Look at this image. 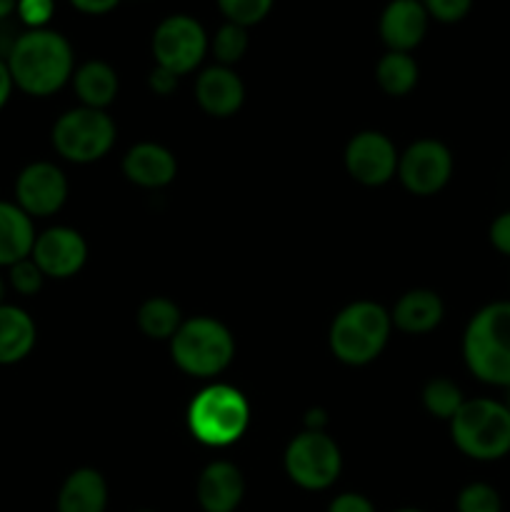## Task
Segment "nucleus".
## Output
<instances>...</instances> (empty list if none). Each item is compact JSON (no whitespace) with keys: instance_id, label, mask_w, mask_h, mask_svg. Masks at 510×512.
Wrapping results in <instances>:
<instances>
[{"instance_id":"1","label":"nucleus","mask_w":510,"mask_h":512,"mask_svg":"<svg viewBox=\"0 0 510 512\" xmlns=\"http://www.w3.org/2000/svg\"><path fill=\"white\" fill-rule=\"evenodd\" d=\"M10 75L15 88L33 98H48L73 80V48L60 33L50 28L25 30L13 40L8 50Z\"/></svg>"},{"instance_id":"2","label":"nucleus","mask_w":510,"mask_h":512,"mask_svg":"<svg viewBox=\"0 0 510 512\" xmlns=\"http://www.w3.org/2000/svg\"><path fill=\"white\" fill-rule=\"evenodd\" d=\"M465 368L480 383L510 388V300L483 305L463 333Z\"/></svg>"},{"instance_id":"3","label":"nucleus","mask_w":510,"mask_h":512,"mask_svg":"<svg viewBox=\"0 0 510 512\" xmlns=\"http://www.w3.org/2000/svg\"><path fill=\"white\" fill-rule=\"evenodd\" d=\"M390 330H393V320L383 305L373 300H355L345 305L330 323V353L343 365L363 368L383 353Z\"/></svg>"},{"instance_id":"4","label":"nucleus","mask_w":510,"mask_h":512,"mask_svg":"<svg viewBox=\"0 0 510 512\" xmlns=\"http://www.w3.org/2000/svg\"><path fill=\"white\" fill-rule=\"evenodd\" d=\"M453 445L470 460L495 463L510 455V410L503 400L473 398L450 420Z\"/></svg>"},{"instance_id":"5","label":"nucleus","mask_w":510,"mask_h":512,"mask_svg":"<svg viewBox=\"0 0 510 512\" xmlns=\"http://www.w3.org/2000/svg\"><path fill=\"white\" fill-rule=\"evenodd\" d=\"M248 425L250 405L233 385H208L188 405L190 433L208 448H228L238 443Z\"/></svg>"},{"instance_id":"6","label":"nucleus","mask_w":510,"mask_h":512,"mask_svg":"<svg viewBox=\"0 0 510 512\" xmlns=\"http://www.w3.org/2000/svg\"><path fill=\"white\" fill-rule=\"evenodd\" d=\"M173 363L193 378H215L235 358L233 333L220 320L198 315L183 320L178 333L170 338Z\"/></svg>"},{"instance_id":"7","label":"nucleus","mask_w":510,"mask_h":512,"mask_svg":"<svg viewBox=\"0 0 510 512\" xmlns=\"http://www.w3.org/2000/svg\"><path fill=\"white\" fill-rule=\"evenodd\" d=\"M50 140L60 158L75 165H88L110 153L115 143V123L108 110L78 105L55 120Z\"/></svg>"},{"instance_id":"8","label":"nucleus","mask_w":510,"mask_h":512,"mask_svg":"<svg viewBox=\"0 0 510 512\" xmlns=\"http://www.w3.org/2000/svg\"><path fill=\"white\" fill-rule=\"evenodd\" d=\"M283 468L290 483L308 493H323L343 473V453L325 430H303L288 443Z\"/></svg>"},{"instance_id":"9","label":"nucleus","mask_w":510,"mask_h":512,"mask_svg":"<svg viewBox=\"0 0 510 512\" xmlns=\"http://www.w3.org/2000/svg\"><path fill=\"white\" fill-rule=\"evenodd\" d=\"M150 48H153L155 65L180 78V75L193 73L203 63L210 40L203 25L190 15H168L155 28Z\"/></svg>"},{"instance_id":"10","label":"nucleus","mask_w":510,"mask_h":512,"mask_svg":"<svg viewBox=\"0 0 510 512\" xmlns=\"http://www.w3.org/2000/svg\"><path fill=\"white\" fill-rule=\"evenodd\" d=\"M395 175L408 193L428 198L440 193L453 178V153L435 138L415 140L400 153Z\"/></svg>"},{"instance_id":"11","label":"nucleus","mask_w":510,"mask_h":512,"mask_svg":"<svg viewBox=\"0 0 510 512\" xmlns=\"http://www.w3.org/2000/svg\"><path fill=\"white\" fill-rule=\"evenodd\" d=\"M345 170L355 183L365 188H380L398 173L400 153L393 140L380 130H360L345 145Z\"/></svg>"},{"instance_id":"12","label":"nucleus","mask_w":510,"mask_h":512,"mask_svg":"<svg viewBox=\"0 0 510 512\" xmlns=\"http://www.w3.org/2000/svg\"><path fill=\"white\" fill-rule=\"evenodd\" d=\"M68 200V178L48 160L25 165L15 178V205L30 218L55 215Z\"/></svg>"},{"instance_id":"13","label":"nucleus","mask_w":510,"mask_h":512,"mask_svg":"<svg viewBox=\"0 0 510 512\" xmlns=\"http://www.w3.org/2000/svg\"><path fill=\"white\" fill-rule=\"evenodd\" d=\"M30 258L43 270L45 278H73V275L83 270L85 260H88V243H85V238L78 230L55 225V228H48L35 235Z\"/></svg>"},{"instance_id":"14","label":"nucleus","mask_w":510,"mask_h":512,"mask_svg":"<svg viewBox=\"0 0 510 512\" xmlns=\"http://www.w3.org/2000/svg\"><path fill=\"white\" fill-rule=\"evenodd\" d=\"M245 498V478L230 460H213L195 480V503L203 512H235Z\"/></svg>"},{"instance_id":"15","label":"nucleus","mask_w":510,"mask_h":512,"mask_svg":"<svg viewBox=\"0 0 510 512\" xmlns=\"http://www.w3.org/2000/svg\"><path fill=\"white\" fill-rule=\"evenodd\" d=\"M428 23V10L420 0H390L380 13L378 33L388 50L410 53L423 43Z\"/></svg>"},{"instance_id":"16","label":"nucleus","mask_w":510,"mask_h":512,"mask_svg":"<svg viewBox=\"0 0 510 512\" xmlns=\"http://www.w3.org/2000/svg\"><path fill=\"white\" fill-rule=\"evenodd\" d=\"M195 100L210 118H230L245 103V85L233 68L213 65L195 80Z\"/></svg>"},{"instance_id":"17","label":"nucleus","mask_w":510,"mask_h":512,"mask_svg":"<svg viewBox=\"0 0 510 512\" xmlns=\"http://www.w3.org/2000/svg\"><path fill=\"white\" fill-rule=\"evenodd\" d=\"M123 175L145 190L165 188L178 175V160L165 145L138 143L125 153Z\"/></svg>"},{"instance_id":"18","label":"nucleus","mask_w":510,"mask_h":512,"mask_svg":"<svg viewBox=\"0 0 510 512\" xmlns=\"http://www.w3.org/2000/svg\"><path fill=\"white\" fill-rule=\"evenodd\" d=\"M445 318V305L435 290L415 288L400 295L395 308L390 310L393 328L408 335H425L438 328Z\"/></svg>"},{"instance_id":"19","label":"nucleus","mask_w":510,"mask_h":512,"mask_svg":"<svg viewBox=\"0 0 510 512\" xmlns=\"http://www.w3.org/2000/svg\"><path fill=\"white\" fill-rule=\"evenodd\" d=\"M108 483L95 468H78L63 480L55 498V512H105Z\"/></svg>"},{"instance_id":"20","label":"nucleus","mask_w":510,"mask_h":512,"mask_svg":"<svg viewBox=\"0 0 510 512\" xmlns=\"http://www.w3.org/2000/svg\"><path fill=\"white\" fill-rule=\"evenodd\" d=\"M33 218L25 215L15 203L0 200V268L30 258L35 243Z\"/></svg>"},{"instance_id":"21","label":"nucleus","mask_w":510,"mask_h":512,"mask_svg":"<svg viewBox=\"0 0 510 512\" xmlns=\"http://www.w3.org/2000/svg\"><path fill=\"white\" fill-rule=\"evenodd\" d=\"M118 88V73L105 60H85L73 73V90L85 108L108 110L118 98Z\"/></svg>"},{"instance_id":"22","label":"nucleus","mask_w":510,"mask_h":512,"mask_svg":"<svg viewBox=\"0 0 510 512\" xmlns=\"http://www.w3.org/2000/svg\"><path fill=\"white\" fill-rule=\"evenodd\" d=\"M38 340L33 318L18 305H0V365H15L28 358Z\"/></svg>"},{"instance_id":"23","label":"nucleus","mask_w":510,"mask_h":512,"mask_svg":"<svg viewBox=\"0 0 510 512\" xmlns=\"http://www.w3.org/2000/svg\"><path fill=\"white\" fill-rule=\"evenodd\" d=\"M418 78V63H415V58L410 53L388 50L378 60V65H375V83L390 98H403V95H408L418 85Z\"/></svg>"},{"instance_id":"24","label":"nucleus","mask_w":510,"mask_h":512,"mask_svg":"<svg viewBox=\"0 0 510 512\" xmlns=\"http://www.w3.org/2000/svg\"><path fill=\"white\" fill-rule=\"evenodd\" d=\"M138 328L150 340H170L183 325L180 308L170 298H148L138 308Z\"/></svg>"},{"instance_id":"25","label":"nucleus","mask_w":510,"mask_h":512,"mask_svg":"<svg viewBox=\"0 0 510 512\" xmlns=\"http://www.w3.org/2000/svg\"><path fill=\"white\" fill-rule=\"evenodd\" d=\"M465 398L463 390L458 383H453L450 378H433L425 383L423 388V405L433 418L438 420H453L455 413L463 408Z\"/></svg>"},{"instance_id":"26","label":"nucleus","mask_w":510,"mask_h":512,"mask_svg":"<svg viewBox=\"0 0 510 512\" xmlns=\"http://www.w3.org/2000/svg\"><path fill=\"white\" fill-rule=\"evenodd\" d=\"M210 50H213L218 65L230 68V65L238 63L245 55V50H248V28L235 23H223L218 28V33H215V38L210 40Z\"/></svg>"},{"instance_id":"27","label":"nucleus","mask_w":510,"mask_h":512,"mask_svg":"<svg viewBox=\"0 0 510 512\" xmlns=\"http://www.w3.org/2000/svg\"><path fill=\"white\" fill-rule=\"evenodd\" d=\"M455 512H503V498L490 483H468L455 498Z\"/></svg>"},{"instance_id":"28","label":"nucleus","mask_w":510,"mask_h":512,"mask_svg":"<svg viewBox=\"0 0 510 512\" xmlns=\"http://www.w3.org/2000/svg\"><path fill=\"white\" fill-rule=\"evenodd\" d=\"M215 3H218L220 13L225 15V23L250 28V25H258L260 20L268 18L275 0H215Z\"/></svg>"},{"instance_id":"29","label":"nucleus","mask_w":510,"mask_h":512,"mask_svg":"<svg viewBox=\"0 0 510 512\" xmlns=\"http://www.w3.org/2000/svg\"><path fill=\"white\" fill-rule=\"evenodd\" d=\"M43 283H45V275L43 270L33 263V258H25L8 268V288H13L18 295L30 298V295L43 290Z\"/></svg>"},{"instance_id":"30","label":"nucleus","mask_w":510,"mask_h":512,"mask_svg":"<svg viewBox=\"0 0 510 512\" xmlns=\"http://www.w3.org/2000/svg\"><path fill=\"white\" fill-rule=\"evenodd\" d=\"M423 8L428 10V18L438 23H460L473 8V0H420Z\"/></svg>"},{"instance_id":"31","label":"nucleus","mask_w":510,"mask_h":512,"mask_svg":"<svg viewBox=\"0 0 510 512\" xmlns=\"http://www.w3.org/2000/svg\"><path fill=\"white\" fill-rule=\"evenodd\" d=\"M15 13H18L20 23L28 25V30H40L48 28L55 13V3L53 0H18Z\"/></svg>"},{"instance_id":"32","label":"nucleus","mask_w":510,"mask_h":512,"mask_svg":"<svg viewBox=\"0 0 510 512\" xmlns=\"http://www.w3.org/2000/svg\"><path fill=\"white\" fill-rule=\"evenodd\" d=\"M488 238L490 245H493L500 255L510 258V210L495 215L493 223H490L488 228Z\"/></svg>"},{"instance_id":"33","label":"nucleus","mask_w":510,"mask_h":512,"mask_svg":"<svg viewBox=\"0 0 510 512\" xmlns=\"http://www.w3.org/2000/svg\"><path fill=\"white\" fill-rule=\"evenodd\" d=\"M325 512H378L375 505L370 503V498H365L363 493H340L335 495L328 503Z\"/></svg>"},{"instance_id":"34","label":"nucleus","mask_w":510,"mask_h":512,"mask_svg":"<svg viewBox=\"0 0 510 512\" xmlns=\"http://www.w3.org/2000/svg\"><path fill=\"white\" fill-rule=\"evenodd\" d=\"M148 85L153 93L163 95V98H168L170 93H173L175 88H178V75L170 73V70L160 68V65H155L153 70H150L148 75Z\"/></svg>"},{"instance_id":"35","label":"nucleus","mask_w":510,"mask_h":512,"mask_svg":"<svg viewBox=\"0 0 510 512\" xmlns=\"http://www.w3.org/2000/svg\"><path fill=\"white\" fill-rule=\"evenodd\" d=\"M75 10L85 15H105L120 5V0H70Z\"/></svg>"},{"instance_id":"36","label":"nucleus","mask_w":510,"mask_h":512,"mask_svg":"<svg viewBox=\"0 0 510 512\" xmlns=\"http://www.w3.org/2000/svg\"><path fill=\"white\" fill-rule=\"evenodd\" d=\"M13 88L15 83H13V75H10L8 70V63H5V58H0V110L8 105L10 95H13Z\"/></svg>"},{"instance_id":"37","label":"nucleus","mask_w":510,"mask_h":512,"mask_svg":"<svg viewBox=\"0 0 510 512\" xmlns=\"http://www.w3.org/2000/svg\"><path fill=\"white\" fill-rule=\"evenodd\" d=\"M18 8V0H0V20H8Z\"/></svg>"},{"instance_id":"38","label":"nucleus","mask_w":510,"mask_h":512,"mask_svg":"<svg viewBox=\"0 0 510 512\" xmlns=\"http://www.w3.org/2000/svg\"><path fill=\"white\" fill-rule=\"evenodd\" d=\"M5 295H8V278H3V275H0V305L5 303Z\"/></svg>"},{"instance_id":"39","label":"nucleus","mask_w":510,"mask_h":512,"mask_svg":"<svg viewBox=\"0 0 510 512\" xmlns=\"http://www.w3.org/2000/svg\"><path fill=\"white\" fill-rule=\"evenodd\" d=\"M393 512H425V510H420V508H398V510H393Z\"/></svg>"},{"instance_id":"40","label":"nucleus","mask_w":510,"mask_h":512,"mask_svg":"<svg viewBox=\"0 0 510 512\" xmlns=\"http://www.w3.org/2000/svg\"><path fill=\"white\" fill-rule=\"evenodd\" d=\"M505 393H508V395H505V400H503V403H505V408H508V410H510V388H508V390H505Z\"/></svg>"},{"instance_id":"41","label":"nucleus","mask_w":510,"mask_h":512,"mask_svg":"<svg viewBox=\"0 0 510 512\" xmlns=\"http://www.w3.org/2000/svg\"><path fill=\"white\" fill-rule=\"evenodd\" d=\"M135 512H155V510H135Z\"/></svg>"}]
</instances>
